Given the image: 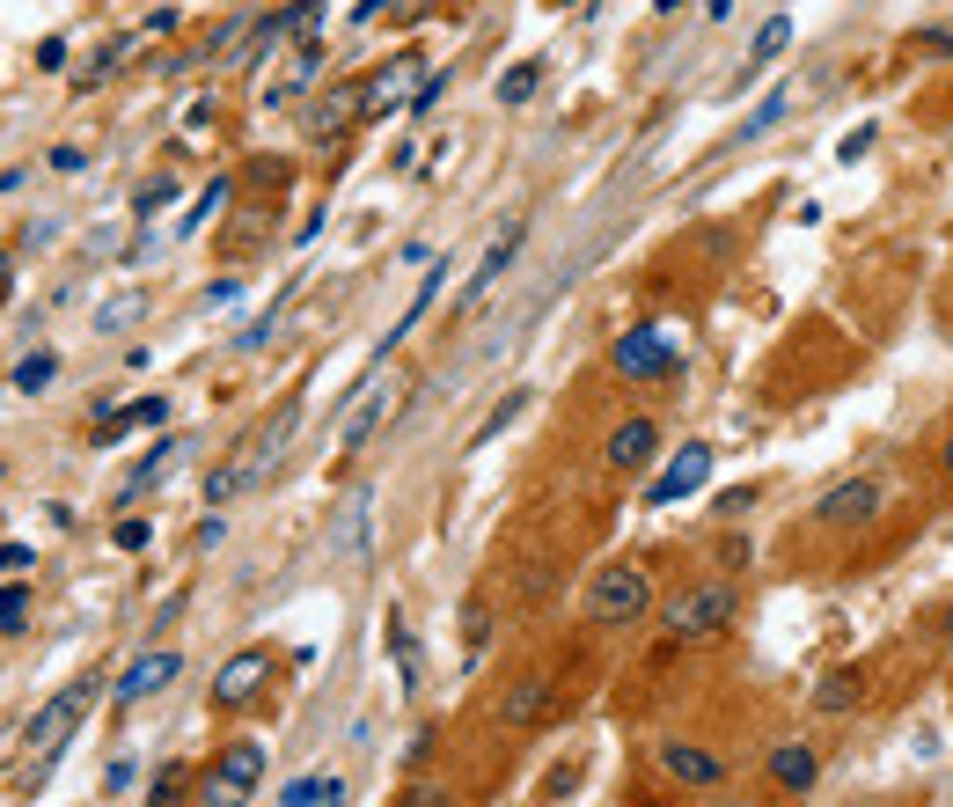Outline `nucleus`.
<instances>
[{
  "instance_id": "1",
  "label": "nucleus",
  "mask_w": 953,
  "mask_h": 807,
  "mask_svg": "<svg viewBox=\"0 0 953 807\" xmlns=\"http://www.w3.org/2000/svg\"><path fill=\"white\" fill-rule=\"evenodd\" d=\"M89 705H96V676H81L73 690H59V698H51V705L37 712V719H30V727H23V741H15V763H23V779H37V771H45V763L59 757V749H67V741H73V727L89 719Z\"/></svg>"
},
{
  "instance_id": "2",
  "label": "nucleus",
  "mask_w": 953,
  "mask_h": 807,
  "mask_svg": "<svg viewBox=\"0 0 953 807\" xmlns=\"http://www.w3.org/2000/svg\"><path fill=\"white\" fill-rule=\"evenodd\" d=\"M653 610V573H646V565H602V573H594V580H586V616H594V624H638V616Z\"/></svg>"
},
{
  "instance_id": "3",
  "label": "nucleus",
  "mask_w": 953,
  "mask_h": 807,
  "mask_svg": "<svg viewBox=\"0 0 953 807\" xmlns=\"http://www.w3.org/2000/svg\"><path fill=\"white\" fill-rule=\"evenodd\" d=\"M675 367H683V345H675L667 323H631V331L609 345V374L616 382H667Z\"/></svg>"
},
{
  "instance_id": "4",
  "label": "nucleus",
  "mask_w": 953,
  "mask_h": 807,
  "mask_svg": "<svg viewBox=\"0 0 953 807\" xmlns=\"http://www.w3.org/2000/svg\"><path fill=\"white\" fill-rule=\"evenodd\" d=\"M265 785V749L257 741H228L206 771H198V807H249V793Z\"/></svg>"
},
{
  "instance_id": "5",
  "label": "nucleus",
  "mask_w": 953,
  "mask_h": 807,
  "mask_svg": "<svg viewBox=\"0 0 953 807\" xmlns=\"http://www.w3.org/2000/svg\"><path fill=\"white\" fill-rule=\"evenodd\" d=\"M880 507H887V477H836L822 499H814V529H829V537H858V529H873Z\"/></svg>"
},
{
  "instance_id": "6",
  "label": "nucleus",
  "mask_w": 953,
  "mask_h": 807,
  "mask_svg": "<svg viewBox=\"0 0 953 807\" xmlns=\"http://www.w3.org/2000/svg\"><path fill=\"white\" fill-rule=\"evenodd\" d=\"M733 610H741V595H733L727 580H697V587H683V595H667V638H711V632H727Z\"/></svg>"
},
{
  "instance_id": "7",
  "label": "nucleus",
  "mask_w": 953,
  "mask_h": 807,
  "mask_svg": "<svg viewBox=\"0 0 953 807\" xmlns=\"http://www.w3.org/2000/svg\"><path fill=\"white\" fill-rule=\"evenodd\" d=\"M404 404V374H390V367H374L360 390L345 396V412H338V448H360L374 426H390V412Z\"/></svg>"
},
{
  "instance_id": "8",
  "label": "nucleus",
  "mask_w": 953,
  "mask_h": 807,
  "mask_svg": "<svg viewBox=\"0 0 953 807\" xmlns=\"http://www.w3.org/2000/svg\"><path fill=\"white\" fill-rule=\"evenodd\" d=\"M367 89V125H382V118H396V111H411L418 103V89H426V59L418 51H396V59H382V67L360 81Z\"/></svg>"
},
{
  "instance_id": "9",
  "label": "nucleus",
  "mask_w": 953,
  "mask_h": 807,
  "mask_svg": "<svg viewBox=\"0 0 953 807\" xmlns=\"http://www.w3.org/2000/svg\"><path fill=\"white\" fill-rule=\"evenodd\" d=\"M705 477H711V440H683V448L667 456V470L646 485V507H683V499L705 492Z\"/></svg>"
},
{
  "instance_id": "10",
  "label": "nucleus",
  "mask_w": 953,
  "mask_h": 807,
  "mask_svg": "<svg viewBox=\"0 0 953 807\" xmlns=\"http://www.w3.org/2000/svg\"><path fill=\"white\" fill-rule=\"evenodd\" d=\"M550 705H558V683H550V668H528V676H513L507 690H499V727H536V719H550Z\"/></svg>"
},
{
  "instance_id": "11",
  "label": "nucleus",
  "mask_w": 953,
  "mask_h": 807,
  "mask_svg": "<svg viewBox=\"0 0 953 807\" xmlns=\"http://www.w3.org/2000/svg\"><path fill=\"white\" fill-rule=\"evenodd\" d=\"M352 125H367V89H360V81H338V89H323V96L309 103V140H316V147L345 140Z\"/></svg>"
},
{
  "instance_id": "12",
  "label": "nucleus",
  "mask_w": 953,
  "mask_h": 807,
  "mask_svg": "<svg viewBox=\"0 0 953 807\" xmlns=\"http://www.w3.org/2000/svg\"><path fill=\"white\" fill-rule=\"evenodd\" d=\"M271 683V654L265 646H249V654H228L220 660V676H213V705L220 712H235V705H249L257 690Z\"/></svg>"
},
{
  "instance_id": "13",
  "label": "nucleus",
  "mask_w": 953,
  "mask_h": 807,
  "mask_svg": "<svg viewBox=\"0 0 953 807\" xmlns=\"http://www.w3.org/2000/svg\"><path fill=\"white\" fill-rule=\"evenodd\" d=\"M653 448H660V426H653L646 412H631V418H616V426H609V440H602V463H609L616 477H631V470L653 463Z\"/></svg>"
},
{
  "instance_id": "14",
  "label": "nucleus",
  "mask_w": 953,
  "mask_h": 807,
  "mask_svg": "<svg viewBox=\"0 0 953 807\" xmlns=\"http://www.w3.org/2000/svg\"><path fill=\"white\" fill-rule=\"evenodd\" d=\"M660 771H667V785H683V793H719V785H727V763L711 757V749H697V741H667V749H660Z\"/></svg>"
},
{
  "instance_id": "15",
  "label": "nucleus",
  "mask_w": 953,
  "mask_h": 807,
  "mask_svg": "<svg viewBox=\"0 0 953 807\" xmlns=\"http://www.w3.org/2000/svg\"><path fill=\"white\" fill-rule=\"evenodd\" d=\"M865 698H873V676H865L858 660H844V668H829V676L814 683V712H822V719H851Z\"/></svg>"
},
{
  "instance_id": "16",
  "label": "nucleus",
  "mask_w": 953,
  "mask_h": 807,
  "mask_svg": "<svg viewBox=\"0 0 953 807\" xmlns=\"http://www.w3.org/2000/svg\"><path fill=\"white\" fill-rule=\"evenodd\" d=\"M521 235H528V220L513 214L507 228H499V235H491V250H485V265L469 272V287H463V309H477V301H485V293L499 287V272H507L513 257H521Z\"/></svg>"
},
{
  "instance_id": "17",
  "label": "nucleus",
  "mask_w": 953,
  "mask_h": 807,
  "mask_svg": "<svg viewBox=\"0 0 953 807\" xmlns=\"http://www.w3.org/2000/svg\"><path fill=\"white\" fill-rule=\"evenodd\" d=\"M176 668H184V654H170V646H154V654H140L132 668L118 676V705H140V698H154V690L176 683Z\"/></svg>"
},
{
  "instance_id": "18",
  "label": "nucleus",
  "mask_w": 953,
  "mask_h": 807,
  "mask_svg": "<svg viewBox=\"0 0 953 807\" xmlns=\"http://www.w3.org/2000/svg\"><path fill=\"white\" fill-rule=\"evenodd\" d=\"M763 771H770L778 793H814V779H822V749H814V741H778Z\"/></svg>"
},
{
  "instance_id": "19",
  "label": "nucleus",
  "mask_w": 953,
  "mask_h": 807,
  "mask_svg": "<svg viewBox=\"0 0 953 807\" xmlns=\"http://www.w3.org/2000/svg\"><path fill=\"white\" fill-rule=\"evenodd\" d=\"M162 418H170V396H132V404H118V412L103 418L89 440H96V448H118L125 434H140V426H162Z\"/></svg>"
},
{
  "instance_id": "20",
  "label": "nucleus",
  "mask_w": 953,
  "mask_h": 807,
  "mask_svg": "<svg viewBox=\"0 0 953 807\" xmlns=\"http://www.w3.org/2000/svg\"><path fill=\"white\" fill-rule=\"evenodd\" d=\"M316 73H323V37H316V45H293L287 81H271V89H265V103H293L301 89H309V81H316Z\"/></svg>"
},
{
  "instance_id": "21",
  "label": "nucleus",
  "mask_w": 953,
  "mask_h": 807,
  "mask_svg": "<svg viewBox=\"0 0 953 807\" xmlns=\"http://www.w3.org/2000/svg\"><path fill=\"white\" fill-rule=\"evenodd\" d=\"M785 45H792V15H770V23L756 30V45H748V67H741V81H756L763 67H778Z\"/></svg>"
},
{
  "instance_id": "22",
  "label": "nucleus",
  "mask_w": 953,
  "mask_h": 807,
  "mask_svg": "<svg viewBox=\"0 0 953 807\" xmlns=\"http://www.w3.org/2000/svg\"><path fill=\"white\" fill-rule=\"evenodd\" d=\"M785 111H792V89L778 81V89H770V96H763L756 111L741 118V140H763V132H778V125H785Z\"/></svg>"
},
{
  "instance_id": "23",
  "label": "nucleus",
  "mask_w": 953,
  "mask_h": 807,
  "mask_svg": "<svg viewBox=\"0 0 953 807\" xmlns=\"http://www.w3.org/2000/svg\"><path fill=\"white\" fill-rule=\"evenodd\" d=\"M536 89H543V59H521V67L499 73V103H507V111H521V103L536 96Z\"/></svg>"
},
{
  "instance_id": "24",
  "label": "nucleus",
  "mask_w": 953,
  "mask_h": 807,
  "mask_svg": "<svg viewBox=\"0 0 953 807\" xmlns=\"http://www.w3.org/2000/svg\"><path fill=\"white\" fill-rule=\"evenodd\" d=\"M23 396H45L51 382H59V353H30V360H15V374H8Z\"/></svg>"
},
{
  "instance_id": "25",
  "label": "nucleus",
  "mask_w": 953,
  "mask_h": 807,
  "mask_svg": "<svg viewBox=\"0 0 953 807\" xmlns=\"http://www.w3.org/2000/svg\"><path fill=\"white\" fill-rule=\"evenodd\" d=\"M521 412H528V390H507L499 404H491V418L477 426V434H469V448H485V440H499V434H507V426H513Z\"/></svg>"
},
{
  "instance_id": "26",
  "label": "nucleus",
  "mask_w": 953,
  "mask_h": 807,
  "mask_svg": "<svg viewBox=\"0 0 953 807\" xmlns=\"http://www.w3.org/2000/svg\"><path fill=\"white\" fill-rule=\"evenodd\" d=\"M176 456H184V440H162V448H154V456H147V463L132 470V477H125V499H140L147 485H162V470H170Z\"/></svg>"
},
{
  "instance_id": "27",
  "label": "nucleus",
  "mask_w": 953,
  "mask_h": 807,
  "mask_svg": "<svg viewBox=\"0 0 953 807\" xmlns=\"http://www.w3.org/2000/svg\"><path fill=\"white\" fill-rule=\"evenodd\" d=\"M228 192H235V184H228V176H213V184H206V192H198L191 206H184V235H198V228H206V220H213L220 206H228Z\"/></svg>"
},
{
  "instance_id": "28",
  "label": "nucleus",
  "mask_w": 953,
  "mask_h": 807,
  "mask_svg": "<svg viewBox=\"0 0 953 807\" xmlns=\"http://www.w3.org/2000/svg\"><path fill=\"white\" fill-rule=\"evenodd\" d=\"M184 785H191V763H162V771H154L147 807H176V800H184Z\"/></svg>"
},
{
  "instance_id": "29",
  "label": "nucleus",
  "mask_w": 953,
  "mask_h": 807,
  "mask_svg": "<svg viewBox=\"0 0 953 807\" xmlns=\"http://www.w3.org/2000/svg\"><path fill=\"white\" fill-rule=\"evenodd\" d=\"M176 192H184L176 176H154V184H140V192H132V214H162V206H176Z\"/></svg>"
},
{
  "instance_id": "30",
  "label": "nucleus",
  "mask_w": 953,
  "mask_h": 807,
  "mask_svg": "<svg viewBox=\"0 0 953 807\" xmlns=\"http://www.w3.org/2000/svg\"><path fill=\"white\" fill-rule=\"evenodd\" d=\"M390 646H396V668H404V690H418V646L404 632V616H390Z\"/></svg>"
},
{
  "instance_id": "31",
  "label": "nucleus",
  "mask_w": 953,
  "mask_h": 807,
  "mask_svg": "<svg viewBox=\"0 0 953 807\" xmlns=\"http://www.w3.org/2000/svg\"><path fill=\"white\" fill-rule=\"evenodd\" d=\"M396 807H455V793H448V785H433V779H411L404 793H396Z\"/></svg>"
},
{
  "instance_id": "32",
  "label": "nucleus",
  "mask_w": 953,
  "mask_h": 807,
  "mask_svg": "<svg viewBox=\"0 0 953 807\" xmlns=\"http://www.w3.org/2000/svg\"><path fill=\"white\" fill-rule=\"evenodd\" d=\"M30 624V595L23 587H0V632H23Z\"/></svg>"
},
{
  "instance_id": "33",
  "label": "nucleus",
  "mask_w": 953,
  "mask_h": 807,
  "mask_svg": "<svg viewBox=\"0 0 953 807\" xmlns=\"http://www.w3.org/2000/svg\"><path fill=\"white\" fill-rule=\"evenodd\" d=\"M111 543H118V551H147V543H154V529H147V521H132V514H125L118 529H111Z\"/></svg>"
},
{
  "instance_id": "34",
  "label": "nucleus",
  "mask_w": 953,
  "mask_h": 807,
  "mask_svg": "<svg viewBox=\"0 0 953 807\" xmlns=\"http://www.w3.org/2000/svg\"><path fill=\"white\" fill-rule=\"evenodd\" d=\"M873 125H858V132H844V140H836V162H858V154H873Z\"/></svg>"
},
{
  "instance_id": "35",
  "label": "nucleus",
  "mask_w": 953,
  "mask_h": 807,
  "mask_svg": "<svg viewBox=\"0 0 953 807\" xmlns=\"http://www.w3.org/2000/svg\"><path fill=\"white\" fill-rule=\"evenodd\" d=\"M220 537H228V521H220V507H213V514H206V521H198V551H213Z\"/></svg>"
},
{
  "instance_id": "36",
  "label": "nucleus",
  "mask_w": 953,
  "mask_h": 807,
  "mask_svg": "<svg viewBox=\"0 0 953 807\" xmlns=\"http://www.w3.org/2000/svg\"><path fill=\"white\" fill-rule=\"evenodd\" d=\"M206 125H213V96H198L191 111H184V132H206Z\"/></svg>"
},
{
  "instance_id": "37",
  "label": "nucleus",
  "mask_w": 953,
  "mask_h": 807,
  "mask_svg": "<svg viewBox=\"0 0 953 807\" xmlns=\"http://www.w3.org/2000/svg\"><path fill=\"white\" fill-rule=\"evenodd\" d=\"M0 565H8V573H30V543H0Z\"/></svg>"
},
{
  "instance_id": "38",
  "label": "nucleus",
  "mask_w": 953,
  "mask_h": 807,
  "mask_svg": "<svg viewBox=\"0 0 953 807\" xmlns=\"http://www.w3.org/2000/svg\"><path fill=\"white\" fill-rule=\"evenodd\" d=\"M235 293H243V287H235V279H213V287H206V309H228Z\"/></svg>"
},
{
  "instance_id": "39",
  "label": "nucleus",
  "mask_w": 953,
  "mask_h": 807,
  "mask_svg": "<svg viewBox=\"0 0 953 807\" xmlns=\"http://www.w3.org/2000/svg\"><path fill=\"white\" fill-rule=\"evenodd\" d=\"M396 0H360V8H352V23H374V15H390Z\"/></svg>"
},
{
  "instance_id": "40",
  "label": "nucleus",
  "mask_w": 953,
  "mask_h": 807,
  "mask_svg": "<svg viewBox=\"0 0 953 807\" xmlns=\"http://www.w3.org/2000/svg\"><path fill=\"white\" fill-rule=\"evenodd\" d=\"M939 470H946V477H953V434H946V448H939Z\"/></svg>"
},
{
  "instance_id": "41",
  "label": "nucleus",
  "mask_w": 953,
  "mask_h": 807,
  "mask_svg": "<svg viewBox=\"0 0 953 807\" xmlns=\"http://www.w3.org/2000/svg\"><path fill=\"white\" fill-rule=\"evenodd\" d=\"M653 8H660V15H675V8H683V0H653Z\"/></svg>"
},
{
  "instance_id": "42",
  "label": "nucleus",
  "mask_w": 953,
  "mask_h": 807,
  "mask_svg": "<svg viewBox=\"0 0 953 807\" xmlns=\"http://www.w3.org/2000/svg\"><path fill=\"white\" fill-rule=\"evenodd\" d=\"M8 265H15V257H8V250H0V287H8Z\"/></svg>"
},
{
  "instance_id": "43",
  "label": "nucleus",
  "mask_w": 953,
  "mask_h": 807,
  "mask_svg": "<svg viewBox=\"0 0 953 807\" xmlns=\"http://www.w3.org/2000/svg\"><path fill=\"white\" fill-rule=\"evenodd\" d=\"M550 8H572V0H550Z\"/></svg>"
}]
</instances>
